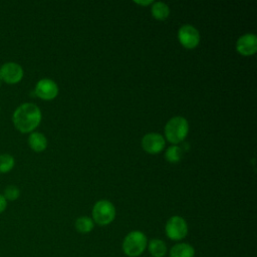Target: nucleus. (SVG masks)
<instances>
[{
	"mask_svg": "<svg viewBox=\"0 0 257 257\" xmlns=\"http://www.w3.org/2000/svg\"><path fill=\"white\" fill-rule=\"evenodd\" d=\"M148 250L153 257H164L168 252L167 244L158 238L152 239L148 242Z\"/></svg>",
	"mask_w": 257,
	"mask_h": 257,
	"instance_id": "ddd939ff",
	"label": "nucleus"
},
{
	"mask_svg": "<svg viewBox=\"0 0 257 257\" xmlns=\"http://www.w3.org/2000/svg\"><path fill=\"white\" fill-rule=\"evenodd\" d=\"M15 166V159L8 153L0 154V173L6 174L12 171Z\"/></svg>",
	"mask_w": 257,
	"mask_h": 257,
	"instance_id": "dca6fc26",
	"label": "nucleus"
},
{
	"mask_svg": "<svg viewBox=\"0 0 257 257\" xmlns=\"http://www.w3.org/2000/svg\"><path fill=\"white\" fill-rule=\"evenodd\" d=\"M0 110H1V108H0Z\"/></svg>",
	"mask_w": 257,
	"mask_h": 257,
	"instance_id": "4be33fe9",
	"label": "nucleus"
},
{
	"mask_svg": "<svg viewBox=\"0 0 257 257\" xmlns=\"http://www.w3.org/2000/svg\"><path fill=\"white\" fill-rule=\"evenodd\" d=\"M24 71L22 66L14 61H7L0 66V79L7 84H16L22 80Z\"/></svg>",
	"mask_w": 257,
	"mask_h": 257,
	"instance_id": "423d86ee",
	"label": "nucleus"
},
{
	"mask_svg": "<svg viewBox=\"0 0 257 257\" xmlns=\"http://www.w3.org/2000/svg\"><path fill=\"white\" fill-rule=\"evenodd\" d=\"M28 146L30 149L36 153L43 152L47 147L46 137L39 132H32L28 137Z\"/></svg>",
	"mask_w": 257,
	"mask_h": 257,
	"instance_id": "9b49d317",
	"label": "nucleus"
},
{
	"mask_svg": "<svg viewBox=\"0 0 257 257\" xmlns=\"http://www.w3.org/2000/svg\"><path fill=\"white\" fill-rule=\"evenodd\" d=\"M7 203H8V202L5 200L4 196L0 193V214L3 213V212L6 210V208H7Z\"/></svg>",
	"mask_w": 257,
	"mask_h": 257,
	"instance_id": "6ab92c4d",
	"label": "nucleus"
},
{
	"mask_svg": "<svg viewBox=\"0 0 257 257\" xmlns=\"http://www.w3.org/2000/svg\"><path fill=\"white\" fill-rule=\"evenodd\" d=\"M165 231L168 238L174 241H180L188 234V224L184 218L172 216L166 223Z\"/></svg>",
	"mask_w": 257,
	"mask_h": 257,
	"instance_id": "39448f33",
	"label": "nucleus"
},
{
	"mask_svg": "<svg viewBox=\"0 0 257 257\" xmlns=\"http://www.w3.org/2000/svg\"><path fill=\"white\" fill-rule=\"evenodd\" d=\"M115 218V208L107 200L97 201L92 208V220L99 226L110 224Z\"/></svg>",
	"mask_w": 257,
	"mask_h": 257,
	"instance_id": "20e7f679",
	"label": "nucleus"
},
{
	"mask_svg": "<svg viewBox=\"0 0 257 257\" xmlns=\"http://www.w3.org/2000/svg\"><path fill=\"white\" fill-rule=\"evenodd\" d=\"M182 149L178 146H171L165 153V158L170 163H178L182 159Z\"/></svg>",
	"mask_w": 257,
	"mask_h": 257,
	"instance_id": "f3484780",
	"label": "nucleus"
},
{
	"mask_svg": "<svg viewBox=\"0 0 257 257\" xmlns=\"http://www.w3.org/2000/svg\"><path fill=\"white\" fill-rule=\"evenodd\" d=\"M151 11L153 16L158 20H165L170 14L169 6L164 2H154Z\"/></svg>",
	"mask_w": 257,
	"mask_h": 257,
	"instance_id": "4468645a",
	"label": "nucleus"
},
{
	"mask_svg": "<svg viewBox=\"0 0 257 257\" xmlns=\"http://www.w3.org/2000/svg\"><path fill=\"white\" fill-rule=\"evenodd\" d=\"M170 257H194L195 249L189 243H177L170 250Z\"/></svg>",
	"mask_w": 257,
	"mask_h": 257,
	"instance_id": "f8f14e48",
	"label": "nucleus"
},
{
	"mask_svg": "<svg viewBox=\"0 0 257 257\" xmlns=\"http://www.w3.org/2000/svg\"><path fill=\"white\" fill-rule=\"evenodd\" d=\"M42 113L40 108L32 102H24L18 105L13 114L12 122L14 127L22 133H32L40 123Z\"/></svg>",
	"mask_w": 257,
	"mask_h": 257,
	"instance_id": "f257e3e1",
	"label": "nucleus"
},
{
	"mask_svg": "<svg viewBox=\"0 0 257 257\" xmlns=\"http://www.w3.org/2000/svg\"><path fill=\"white\" fill-rule=\"evenodd\" d=\"M237 51L244 56L253 55L257 51V37L253 33H246L236 41Z\"/></svg>",
	"mask_w": 257,
	"mask_h": 257,
	"instance_id": "9d476101",
	"label": "nucleus"
},
{
	"mask_svg": "<svg viewBox=\"0 0 257 257\" xmlns=\"http://www.w3.org/2000/svg\"><path fill=\"white\" fill-rule=\"evenodd\" d=\"M148 246L147 236L139 230L131 231L122 241V251L128 257L141 256Z\"/></svg>",
	"mask_w": 257,
	"mask_h": 257,
	"instance_id": "f03ea898",
	"label": "nucleus"
},
{
	"mask_svg": "<svg viewBox=\"0 0 257 257\" xmlns=\"http://www.w3.org/2000/svg\"><path fill=\"white\" fill-rule=\"evenodd\" d=\"M2 195L4 196V198L7 202L8 201L13 202V201H16L20 197V190L15 185H8L5 187Z\"/></svg>",
	"mask_w": 257,
	"mask_h": 257,
	"instance_id": "a211bd4d",
	"label": "nucleus"
},
{
	"mask_svg": "<svg viewBox=\"0 0 257 257\" xmlns=\"http://www.w3.org/2000/svg\"><path fill=\"white\" fill-rule=\"evenodd\" d=\"M1 85H2V81H1V79H0V87H1Z\"/></svg>",
	"mask_w": 257,
	"mask_h": 257,
	"instance_id": "412c9836",
	"label": "nucleus"
},
{
	"mask_svg": "<svg viewBox=\"0 0 257 257\" xmlns=\"http://www.w3.org/2000/svg\"><path fill=\"white\" fill-rule=\"evenodd\" d=\"M34 93L43 100H51L58 94V85L50 78H41L35 85Z\"/></svg>",
	"mask_w": 257,
	"mask_h": 257,
	"instance_id": "0eeeda50",
	"label": "nucleus"
},
{
	"mask_svg": "<svg viewBox=\"0 0 257 257\" xmlns=\"http://www.w3.org/2000/svg\"><path fill=\"white\" fill-rule=\"evenodd\" d=\"M135 3L137 4H142V5H149V4H152L154 3L153 1H135Z\"/></svg>",
	"mask_w": 257,
	"mask_h": 257,
	"instance_id": "aec40b11",
	"label": "nucleus"
},
{
	"mask_svg": "<svg viewBox=\"0 0 257 257\" xmlns=\"http://www.w3.org/2000/svg\"><path fill=\"white\" fill-rule=\"evenodd\" d=\"M189 132V123L183 116L172 117L165 126V135L167 140L172 144H179L187 137Z\"/></svg>",
	"mask_w": 257,
	"mask_h": 257,
	"instance_id": "7ed1b4c3",
	"label": "nucleus"
},
{
	"mask_svg": "<svg viewBox=\"0 0 257 257\" xmlns=\"http://www.w3.org/2000/svg\"><path fill=\"white\" fill-rule=\"evenodd\" d=\"M94 227V222L91 218L87 216H82L76 219L75 221V229L77 232L86 234L89 233Z\"/></svg>",
	"mask_w": 257,
	"mask_h": 257,
	"instance_id": "2eb2a0df",
	"label": "nucleus"
},
{
	"mask_svg": "<svg viewBox=\"0 0 257 257\" xmlns=\"http://www.w3.org/2000/svg\"><path fill=\"white\" fill-rule=\"evenodd\" d=\"M178 38L185 48L193 49L200 42V33L194 26L185 24L179 29Z\"/></svg>",
	"mask_w": 257,
	"mask_h": 257,
	"instance_id": "6e6552de",
	"label": "nucleus"
},
{
	"mask_svg": "<svg viewBox=\"0 0 257 257\" xmlns=\"http://www.w3.org/2000/svg\"><path fill=\"white\" fill-rule=\"evenodd\" d=\"M165 139L158 133H149L142 139V147L149 154H158L165 148Z\"/></svg>",
	"mask_w": 257,
	"mask_h": 257,
	"instance_id": "1a4fd4ad",
	"label": "nucleus"
}]
</instances>
